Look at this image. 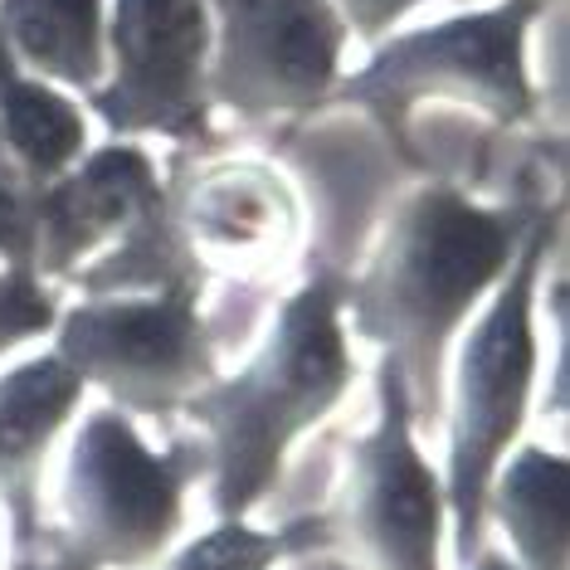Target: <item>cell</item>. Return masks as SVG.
Wrapping results in <instances>:
<instances>
[{
	"mask_svg": "<svg viewBox=\"0 0 570 570\" xmlns=\"http://www.w3.org/2000/svg\"><path fill=\"white\" fill-rule=\"evenodd\" d=\"M541 210L483 205L449 180H424L385 215L356 278H342V322L381 346L410 385L414 414H439L459 332L508 274Z\"/></svg>",
	"mask_w": 570,
	"mask_h": 570,
	"instance_id": "1",
	"label": "cell"
},
{
	"mask_svg": "<svg viewBox=\"0 0 570 570\" xmlns=\"http://www.w3.org/2000/svg\"><path fill=\"white\" fill-rule=\"evenodd\" d=\"M200 283L157 293H98L59 307L55 352L127 420H161L186 410L219 375L215 342L200 317Z\"/></svg>",
	"mask_w": 570,
	"mask_h": 570,
	"instance_id": "6",
	"label": "cell"
},
{
	"mask_svg": "<svg viewBox=\"0 0 570 570\" xmlns=\"http://www.w3.org/2000/svg\"><path fill=\"white\" fill-rule=\"evenodd\" d=\"M83 381L55 352L30 356L0 375V508L10 512L20 537H30L40 512V473L55 439L79 420Z\"/></svg>",
	"mask_w": 570,
	"mask_h": 570,
	"instance_id": "11",
	"label": "cell"
},
{
	"mask_svg": "<svg viewBox=\"0 0 570 570\" xmlns=\"http://www.w3.org/2000/svg\"><path fill=\"white\" fill-rule=\"evenodd\" d=\"M352 381L342 274L313 268L303 288L283 297L258 352L186 405L200 430V478L215 522H244L278 488L293 444L327 420Z\"/></svg>",
	"mask_w": 570,
	"mask_h": 570,
	"instance_id": "2",
	"label": "cell"
},
{
	"mask_svg": "<svg viewBox=\"0 0 570 570\" xmlns=\"http://www.w3.org/2000/svg\"><path fill=\"white\" fill-rule=\"evenodd\" d=\"M547 16V0H502L488 10H459L420 30H391L375 40L356 73L332 88L336 102L366 108L395 141L420 102H463L492 122L517 127L537 118V88L527 73V35Z\"/></svg>",
	"mask_w": 570,
	"mask_h": 570,
	"instance_id": "4",
	"label": "cell"
},
{
	"mask_svg": "<svg viewBox=\"0 0 570 570\" xmlns=\"http://www.w3.org/2000/svg\"><path fill=\"white\" fill-rule=\"evenodd\" d=\"M210 16V108L288 118L332 102L352 45L332 0H200Z\"/></svg>",
	"mask_w": 570,
	"mask_h": 570,
	"instance_id": "9",
	"label": "cell"
},
{
	"mask_svg": "<svg viewBox=\"0 0 570 570\" xmlns=\"http://www.w3.org/2000/svg\"><path fill=\"white\" fill-rule=\"evenodd\" d=\"M55 322H59L55 288L24 258H0V356H10L35 336H49Z\"/></svg>",
	"mask_w": 570,
	"mask_h": 570,
	"instance_id": "16",
	"label": "cell"
},
{
	"mask_svg": "<svg viewBox=\"0 0 570 570\" xmlns=\"http://www.w3.org/2000/svg\"><path fill=\"white\" fill-rule=\"evenodd\" d=\"M420 6H430V0H332V10L342 16L346 35L361 45L385 40V35H391L405 16H414Z\"/></svg>",
	"mask_w": 570,
	"mask_h": 570,
	"instance_id": "17",
	"label": "cell"
},
{
	"mask_svg": "<svg viewBox=\"0 0 570 570\" xmlns=\"http://www.w3.org/2000/svg\"><path fill=\"white\" fill-rule=\"evenodd\" d=\"M200 449H151L127 414L94 405L73 424L59 473V531L83 570H141L161 561L186 522Z\"/></svg>",
	"mask_w": 570,
	"mask_h": 570,
	"instance_id": "5",
	"label": "cell"
},
{
	"mask_svg": "<svg viewBox=\"0 0 570 570\" xmlns=\"http://www.w3.org/2000/svg\"><path fill=\"white\" fill-rule=\"evenodd\" d=\"M210 16L200 0H108V73L83 108L112 141L210 132Z\"/></svg>",
	"mask_w": 570,
	"mask_h": 570,
	"instance_id": "8",
	"label": "cell"
},
{
	"mask_svg": "<svg viewBox=\"0 0 570 570\" xmlns=\"http://www.w3.org/2000/svg\"><path fill=\"white\" fill-rule=\"evenodd\" d=\"M166 196L171 190L161 186L157 161L141 141H108L83 151L24 210V258L45 283L79 278Z\"/></svg>",
	"mask_w": 570,
	"mask_h": 570,
	"instance_id": "10",
	"label": "cell"
},
{
	"mask_svg": "<svg viewBox=\"0 0 570 570\" xmlns=\"http://www.w3.org/2000/svg\"><path fill=\"white\" fill-rule=\"evenodd\" d=\"M483 522H498L522 570H566L570 547V478L566 453L547 444H517L492 473Z\"/></svg>",
	"mask_w": 570,
	"mask_h": 570,
	"instance_id": "14",
	"label": "cell"
},
{
	"mask_svg": "<svg viewBox=\"0 0 570 570\" xmlns=\"http://www.w3.org/2000/svg\"><path fill=\"white\" fill-rule=\"evenodd\" d=\"M0 55L83 102L108 73V0H0Z\"/></svg>",
	"mask_w": 570,
	"mask_h": 570,
	"instance_id": "13",
	"label": "cell"
},
{
	"mask_svg": "<svg viewBox=\"0 0 570 570\" xmlns=\"http://www.w3.org/2000/svg\"><path fill=\"white\" fill-rule=\"evenodd\" d=\"M561 210H541L527 239L517 244L508 274L488 293L473 327L453 342V366L444 371V405L449 410V459H444V508L453 527V556L469 561L483 551V498L502 459L522 444L531 391H537V288L541 268L556 249Z\"/></svg>",
	"mask_w": 570,
	"mask_h": 570,
	"instance_id": "3",
	"label": "cell"
},
{
	"mask_svg": "<svg viewBox=\"0 0 570 570\" xmlns=\"http://www.w3.org/2000/svg\"><path fill=\"white\" fill-rule=\"evenodd\" d=\"M313 522L366 570H444V483L414 444L410 385L391 356L375 366V424L352 439L342 488Z\"/></svg>",
	"mask_w": 570,
	"mask_h": 570,
	"instance_id": "7",
	"label": "cell"
},
{
	"mask_svg": "<svg viewBox=\"0 0 570 570\" xmlns=\"http://www.w3.org/2000/svg\"><path fill=\"white\" fill-rule=\"evenodd\" d=\"M297 547V527H249V522H215L200 541L176 551L157 570H274Z\"/></svg>",
	"mask_w": 570,
	"mask_h": 570,
	"instance_id": "15",
	"label": "cell"
},
{
	"mask_svg": "<svg viewBox=\"0 0 570 570\" xmlns=\"http://www.w3.org/2000/svg\"><path fill=\"white\" fill-rule=\"evenodd\" d=\"M463 570H522V566L508 561L502 551H473L469 561H463Z\"/></svg>",
	"mask_w": 570,
	"mask_h": 570,
	"instance_id": "18",
	"label": "cell"
},
{
	"mask_svg": "<svg viewBox=\"0 0 570 570\" xmlns=\"http://www.w3.org/2000/svg\"><path fill=\"white\" fill-rule=\"evenodd\" d=\"M171 215L196 254H278L297 229V200L274 166H210L171 196Z\"/></svg>",
	"mask_w": 570,
	"mask_h": 570,
	"instance_id": "12",
	"label": "cell"
}]
</instances>
